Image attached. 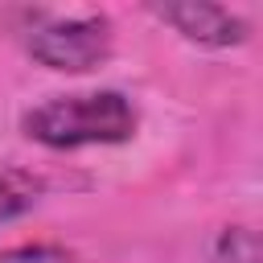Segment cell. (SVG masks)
I'll return each instance as SVG.
<instances>
[{"instance_id":"7a4b0ae2","label":"cell","mask_w":263,"mask_h":263,"mask_svg":"<svg viewBox=\"0 0 263 263\" xmlns=\"http://www.w3.org/2000/svg\"><path fill=\"white\" fill-rule=\"evenodd\" d=\"M25 45L41 66L66 70V74H82V70H95L111 53V29H107L103 16L49 21V25H37Z\"/></svg>"},{"instance_id":"5b68a950","label":"cell","mask_w":263,"mask_h":263,"mask_svg":"<svg viewBox=\"0 0 263 263\" xmlns=\"http://www.w3.org/2000/svg\"><path fill=\"white\" fill-rule=\"evenodd\" d=\"M218 259H222V263H259V238H255V230H247V226L222 230V238H218Z\"/></svg>"},{"instance_id":"3957f363","label":"cell","mask_w":263,"mask_h":263,"mask_svg":"<svg viewBox=\"0 0 263 263\" xmlns=\"http://www.w3.org/2000/svg\"><path fill=\"white\" fill-rule=\"evenodd\" d=\"M152 12L173 25L185 41H197V45H214V49H226V45H242L247 41V21L218 8V4H201V0H181V4H152Z\"/></svg>"},{"instance_id":"277c9868","label":"cell","mask_w":263,"mask_h":263,"mask_svg":"<svg viewBox=\"0 0 263 263\" xmlns=\"http://www.w3.org/2000/svg\"><path fill=\"white\" fill-rule=\"evenodd\" d=\"M37 181L16 173V168H0V222H12L21 214H29L37 205Z\"/></svg>"},{"instance_id":"6da1fadb","label":"cell","mask_w":263,"mask_h":263,"mask_svg":"<svg viewBox=\"0 0 263 263\" xmlns=\"http://www.w3.org/2000/svg\"><path fill=\"white\" fill-rule=\"evenodd\" d=\"M132 132H136V107L119 90L53 95L25 115V136L45 148L123 144Z\"/></svg>"},{"instance_id":"8992f818","label":"cell","mask_w":263,"mask_h":263,"mask_svg":"<svg viewBox=\"0 0 263 263\" xmlns=\"http://www.w3.org/2000/svg\"><path fill=\"white\" fill-rule=\"evenodd\" d=\"M0 263H74L62 247H49V242H33V247H12V251H0Z\"/></svg>"}]
</instances>
